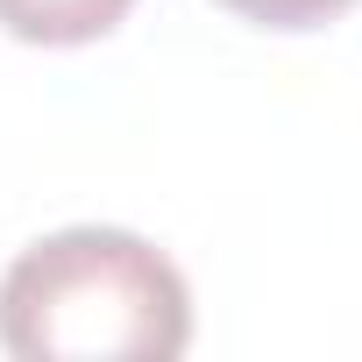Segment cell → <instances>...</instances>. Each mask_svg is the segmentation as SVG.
<instances>
[{
    "instance_id": "3957f363",
    "label": "cell",
    "mask_w": 362,
    "mask_h": 362,
    "mask_svg": "<svg viewBox=\"0 0 362 362\" xmlns=\"http://www.w3.org/2000/svg\"><path fill=\"white\" fill-rule=\"evenodd\" d=\"M221 8L256 22V29H327L334 15L355 8V0H221Z\"/></svg>"
},
{
    "instance_id": "6da1fadb",
    "label": "cell",
    "mask_w": 362,
    "mask_h": 362,
    "mask_svg": "<svg viewBox=\"0 0 362 362\" xmlns=\"http://www.w3.org/2000/svg\"><path fill=\"white\" fill-rule=\"evenodd\" d=\"M192 341V291L128 228H64L0 277V348L22 362H170Z\"/></svg>"
},
{
    "instance_id": "7a4b0ae2",
    "label": "cell",
    "mask_w": 362,
    "mask_h": 362,
    "mask_svg": "<svg viewBox=\"0 0 362 362\" xmlns=\"http://www.w3.org/2000/svg\"><path fill=\"white\" fill-rule=\"evenodd\" d=\"M128 8L135 0H0V29L43 50H71V43H100L107 29H121Z\"/></svg>"
}]
</instances>
